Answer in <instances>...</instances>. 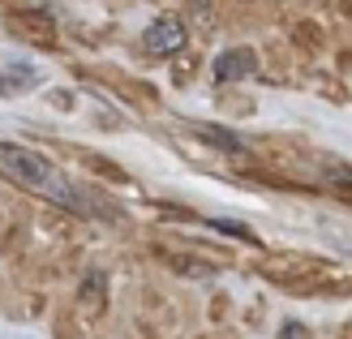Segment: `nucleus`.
Wrapping results in <instances>:
<instances>
[{"label": "nucleus", "instance_id": "obj_11", "mask_svg": "<svg viewBox=\"0 0 352 339\" xmlns=\"http://www.w3.org/2000/svg\"><path fill=\"white\" fill-rule=\"evenodd\" d=\"M34 74L30 69H0V95H17V91H30Z\"/></svg>", "mask_w": 352, "mask_h": 339}, {"label": "nucleus", "instance_id": "obj_9", "mask_svg": "<svg viewBox=\"0 0 352 339\" xmlns=\"http://www.w3.org/2000/svg\"><path fill=\"white\" fill-rule=\"evenodd\" d=\"M318 185L331 193V198H340V202H348L352 206V168L348 164H340V159H322L318 155Z\"/></svg>", "mask_w": 352, "mask_h": 339}, {"label": "nucleus", "instance_id": "obj_8", "mask_svg": "<svg viewBox=\"0 0 352 339\" xmlns=\"http://www.w3.org/2000/svg\"><path fill=\"white\" fill-rule=\"evenodd\" d=\"M78 314L91 318V322L108 314V275L103 271H86L78 279Z\"/></svg>", "mask_w": 352, "mask_h": 339}, {"label": "nucleus", "instance_id": "obj_14", "mask_svg": "<svg viewBox=\"0 0 352 339\" xmlns=\"http://www.w3.org/2000/svg\"><path fill=\"white\" fill-rule=\"evenodd\" d=\"M279 339H309V335H305V327H296V322H288L284 331H279Z\"/></svg>", "mask_w": 352, "mask_h": 339}, {"label": "nucleus", "instance_id": "obj_4", "mask_svg": "<svg viewBox=\"0 0 352 339\" xmlns=\"http://www.w3.org/2000/svg\"><path fill=\"white\" fill-rule=\"evenodd\" d=\"M108 91L120 99V103H129V108L138 112H151V108H160V91H155L151 82L142 78H133V74H120V69H108V74H95Z\"/></svg>", "mask_w": 352, "mask_h": 339}, {"label": "nucleus", "instance_id": "obj_12", "mask_svg": "<svg viewBox=\"0 0 352 339\" xmlns=\"http://www.w3.org/2000/svg\"><path fill=\"white\" fill-rule=\"evenodd\" d=\"M322 39H327L322 26H314V22H301V26H296V43H301L305 52H318V47H322Z\"/></svg>", "mask_w": 352, "mask_h": 339}, {"label": "nucleus", "instance_id": "obj_1", "mask_svg": "<svg viewBox=\"0 0 352 339\" xmlns=\"http://www.w3.org/2000/svg\"><path fill=\"white\" fill-rule=\"evenodd\" d=\"M0 172H5L13 185H22L26 193L47 198V202L65 206V210H82V215H86V206H91V198H86L82 189L69 185V176H60L52 159L34 155L26 146H0Z\"/></svg>", "mask_w": 352, "mask_h": 339}, {"label": "nucleus", "instance_id": "obj_6", "mask_svg": "<svg viewBox=\"0 0 352 339\" xmlns=\"http://www.w3.org/2000/svg\"><path fill=\"white\" fill-rule=\"evenodd\" d=\"M155 258L181 279H210L215 266H219L215 258H198V254H189V249H172V245H155Z\"/></svg>", "mask_w": 352, "mask_h": 339}, {"label": "nucleus", "instance_id": "obj_15", "mask_svg": "<svg viewBox=\"0 0 352 339\" xmlns=\"http://www.w3.org/2000/svg\"><path fill=\"white\" fill-rule=\"evenodd\" d=\"M344 13H348V17H352V0H344Z\"/></svg>", "mask_w": 352, "mask_h": 339}, {"label": "nucleus", "instance_id": "obj_10", "mask_svg": "<svg viewBox=\"0 0 352 339\" xmlns=\"http://www.w3.org/2000/svg\"><path fill=\"white\" fill-rule=\"evenodd\" d=\"M78 159H82V164L91 168V172H99L103 181H112V185H125V181H129V176H125V168H120V164H112V159H103V155H91V151H82Z\"/></svg>", "mask_w": 352, "mask_h": 339}, {"label": "nucleus", "instance_id": "obj_5", "mask_svg": "<svg viewBox=\"0 0 352 339\" xmlns=\"http://www.w3.org/2000/svg\"><path fill=\"white\" fill-rule=\"evenodd\" d=\"M189 43V30H185V22L181 17H160V22H151L146 26V34H142V52L146 56H155V61H168V56H176Z\"/></svg>", "mask_w": 352, "mask_h": 339}, {"label": "nucleus", "instance_id": "obj_13", "mask_svg": "<svg viewBox=\"0 0 352 339\" xmlns=\"http://www.w3.org/2000/svg\"><path fill=\"white\" fill-rule=\"evenodd\" d=\"M215 232H228V237H241V241H250V245H258V237H254L250 228H241V223H228V219H219V223H215Z\"/></svg>", "mask_w": 352, "mask_h": 339}, {"label": "nucleus", "instance_id": "obj_2", "mask_svg": "<svg viewBox=\"0 0 352 339\" xmlns=\"http://www.w3.org/2000/svg\"><path fill=\"white\" fill-rule=\"evenodd\" d=\"M327 271H331V266L322 258L292 254V249H279V254H262L258 258V275L279 283V288H292V292H305V279H318Z\"/></svg>", "mask_w": 352, "mask_h": 339}, {"label": "nucleus", "instance_id": "obj_3", "mask_svg": "<svg viewBox=\"0 0 352 339\" xmlns=\"http://www.w3.org/2000/svg\"><path fill=\"white\" fill-rule=\"evenodd\" d=\"M5 26L17 34V39H26L34 47H47V52L60 43V26H56V17H52L47 9H30V5L9 9L5 13Z\"/></svg>", "mask_w": 352, "mask_h": 339}, {"label": "nucleus", "instance_id": "obj_7", "mask_svg": "<svg viewBox=\"0 0 352 339\" xmlns=\"http://www.w3.org/2000/svg\"><path fill=\"white\" fill-rule=\"evenodd\" d=\"M250 74H258V52L254 47H228L215 56V69H210V78H215L219 86L228 82H245Z\"/></svg>", "mask_w": 352, "mask_h": 339}]
</instances>
